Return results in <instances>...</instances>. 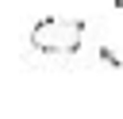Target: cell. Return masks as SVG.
<instances>
[{
  "label": "cell",
  "instance_id": "obj_1",
  "mask_svg": "<svg viewBox=\"0 0 123 119\" xmlns=\"http://www.w3.org/2000/svg\"><path fill=\"white\" fill-rule=\"evenodd\" d=\"M85 35H88V23L85 19H69V15H46L31 27V50L38 54H50V58H73L81 46H85Z\"/></svg>",
  "mask_w": 123,
  "mask_h": 119
},
{
  "label": "cell",
  "instance_id": "obj_2",
  "mask_svg": "<svg viewBox=\"0 0 123 119\" xmlns=\"http://www.w3.org/2000/svg\"><path fill=\"white\" fill-rule=\"evenodd\" d=\"M96 54H100V61H104V65H111V69H119V65H123V61H119V54H115L111 46H100Z\"/></svg>",
  "mask_w": 123,
  "mask_h": 119
},
{
  "label": "cell",
  "instance_id": "obj_3",
  "mask_svg": "<svg viewBox=\"0 0 123 119\" xmlns=\"http://www.w3.org/2000/svg\"><path fill=\"white\" fill-rule=\"evenodd\" d=\"M115 8H119V12H123V0H115Z\"/></svg>",
  "mask_w": 123,
  "mask_h": 119
}]
</instances>
